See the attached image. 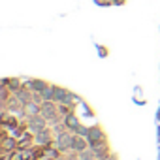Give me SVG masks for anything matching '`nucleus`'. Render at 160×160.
Masks as SVG:
<instances>
[{
  "mask_svg": "<svg viewBox=\"0 0 160 160\" xmlns=\"http://www.w3.org/2000/svg\"><path fill=\"white\" fill-rule=\"evenodd\" d=\"M87 139H89V147H91V149H98L100 145H106V143H108L106 134H104V130H102L100 124L89 128V136H87Z\"/></svg>",
  "mask_w": 160,
  "mask_h": 160,
  "instance_id": "1",
  "label": "nucleus"
},
{
  "mask_svg": "<svg viewBox=\"0 0 160 160\" xmlns=\"http://www.w3.org/2000/svg\"><path fill=\"white\" fill-rule=\"evenodd\" d=\"M58 113H60V111H58V104H57V102H43V104H42V115L49 121V124L55 126V124L60 121V119H58Z\"/></svg>",
  "mask_w": 160,
  "mask_h": 160,
  "instance_id": "2",
  "label": "nucleus"
},
{
  "mask_svg": "<svg viewBox=\"0 0 160 160\" xmlns=\"http://www.w3.org/2000/svg\"><path fill=\"white\" fill-rule=\"evenodd\" d=\"M47 124H49V121L40 113V115H32V117H28V122H27V128H28V132H32V134H38V132H42V130H45L47 128Z\"/></svg>",
  "mask_w": 160,
  "mask_h": 160,
  "instance_id": "3",
  "label": "nucleus"
},
{
  "mask_svg": "<svg viewBox=\"0 0 160 160\" xmlns=\"http://www.w3.org/2000/svg\"><path fill=\"white\" fill-rule=\"evenodd\" d=\"M72 139H73V134H70V130H64L55 136V145L60 149V152H66V151H72Z\"/></svg>",
  "mask_w": 160,
  "mask_h": 160,
  "instance_id": "4",
  "label": "nucleus"
},
{
  "mask_svg": "<svg viewBox=\"0 0 160 160\" xmlns=\"http://www.w3.org/2000/svg\"><path fill=\"white\" fill-rule=\"evenodd\" d=\"M53 141H55V136H53V132H51L49 128H45V130H42V132H38V134H34V143H36V145H40V147L53 145Z\"/></svg>",
  "mask_w": 160,
  "mask_h": 160,
  "instance_id": "5",
  "label": "nucleus"
},
{
  "mask_svg": "<svg viewBox=\"0 0 160 160\" xmlns=\"http://www.w3.org/2000/svg\"><path fill=\"white\" fill-rule=\"evenodd\" d=\"M87 147H89V139H87V138L73 134V139H72V151H73V152H81V151H85Z\"/></svg>",
  "mask_w": 160,
  "mask_h": 160,
  "instance_id": "6",
  "label": "nucleus"
},
{
  "mask_svg": "<svg viewBox=\"0 0 160 160\" xmlns=\"http://www.w3.org/2000/svg\"><path fill=\"white\" fill-rule=\"evenodd\" d=\"M13 94L17 96V100H19V102L23 104V106H27V104H28V102L32 100V91H30V89H28L27 85H23V87H21V89H19L17 92H13Z\"/></svg>",
  "mask_w": 160,
  "mask_h": 160,
  "instance_id": "7",
  "label": "nucleus"
},
{
  "mask_svg": "<svg viewBox=\"0 0 160 160\" xmlns=\"http://www.w3.org/2000/svg\"><path fill=\"white\" fill-rule=\"evenodd\" d=\"M27 87H28L32 92H43V91L49 87V83H45L43 79H30V81L27 83Z\"/></svg>",
  "mask_w": 160,
  "mask_h": 160,
  "instance_id": "8",
  "label": "nucleus"
},
{
  "mask_svg": "<svg viewBox=\"0 0 160 160\" xmlns=\"http://www.w3.org/2000/svg\"><path fill=\"white\" fill-rule=\"evenodd\" d=\"M2 85L8 87V89L12 91V94L17 92V91L23 87V85H21V79H17V77H4V79H2Z\"/></svg>",
  "mask_w": 160,
  "mask_h": 160,
  "instance_id": "9",
  "label": "nucleus"
},
{
  "mask_svg": "<svg viewBox=\"0 0 160 160\" xmlns=\"http://www.w3.org/2000/svg\"><path fill=\"white\" fill-rule=\"evenodd\" d=\"M64 124L68 126V130L70 132H75L79 126H81V124H79V119H77V115L72 111V113H68L66 117H64Z\"/></svg>",
  "mask_w": 160,
  "mask_h": 160,
  "instance_id": "10",
  "label": "nucleus"
},
{
  "mask_svg": "<svg viewBox=\"0 0 160 160\" xmlns=\"http://www.w3.org/2000/svg\"><path fill=\"white\" fill-rule=\"evenodd\" d=\"M25 109H27V115H28V117H32V115H40V113H42V104L30 100V102L25 106Z\"/></svg>",
  "mask_w": 160,
  "mask_h": 160,
  "instance_id": "11",
  "label": "nucleus"
},
{
  "mask_svg": "<svg viewBox=\"0 0 160 160\" xmlns=\"http://www.w3.org/2000/svg\"><path fill=\"white\" fill-rule=\"evenodd\" d=\"M77 160H96V154H94V149L87 147L85 151L77 152Z\"/></svg>",
  "mask_w": 160,
  "mask_h": 160,
  "instance_id": "12",
  "label": "nucleus"
},
{
  "mask_svg": "<svg viewBox=\"0 0 160 160\" xmlns=\"http://www.w3.org/2000/svg\"><path fill=\"white\" fill-rule=\"evenodd\" d=\"M75 134H77V136H83V138H87V136H89V128H87V126H79V128L75 130Z\"/></svg>",
  "mask_w": 160,
  "mask_h": 160,
  "instance_id": "13",
  "label": "nucleus"
},
{
  "mask_svg": "<svg viewBox=\"0 0 160 160\" xmlns=\"http://www.w3.org/2000/svg\"><path fill=\"white\" fill-rule=\"evenodd\" d=\"M158 139H160V128H158Z\"/></svg>",
  "mask_w": 160,
  "mask_h": 160,
  "instance_id": "14",
  "label": "nucleus"
}]
</instances>
